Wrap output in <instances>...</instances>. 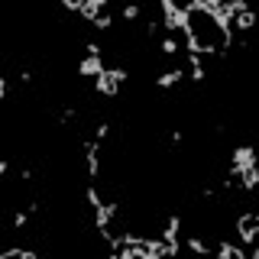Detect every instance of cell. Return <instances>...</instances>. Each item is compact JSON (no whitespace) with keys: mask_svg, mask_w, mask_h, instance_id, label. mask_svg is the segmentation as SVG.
Masks as SVG:
<instances>
[{"mask_svg":"<svg viewBox=\"0 0 259 259\" xmlns=\"http://www.w3.org/2000/svg\"><path fill=\"white\" fill-rule=\"evenodd\" d=\"M101 71H104V52H101V46H97V42H88L84 59L78 62V75L81 78H97Z\"/></svg>","mask_w":259,"mask_h":259,"instance_id":"cell-1","label":"cell"},{"mask_svg":"<svg viewBox=\"0 0 259 259\" xmlns=\"http://www.w3.org/2000/svg\"><path fill=\"white\" fill-rule=\"evenodd\" d=\"M237 233H240V240L249 246V256H259V249H256V233H259V217L256 214H243L240 221H237Z\"/></svg>","mask_w":259,"mask_h":259,"instance_id":"cell-2","label":"cell"},{"mask_svg":"<svg viewBox=\"0 0 259 259\" xmlns=\"http://www.w3.org/2000/svg\"><path fill=\"white\" fill-rule=\"evenodd\" d=\"M113 214H117V204H113V201H104L101 207H94V227L97 230H110Z\"/></svg>","mask_w":259,"mask_h":259,"instance_id":"cell-3","label":"cell"},{"mask_svg":"<svg viewBox=\"0 0 259 259\" xmlns=\"http://www.w3.org/2000/svg\"><path fill=\"white\" fill-rule=\"evenodd\" d=\"M256 23V16H253V10H240V13H233L230 16V32L237 29V32H246L249 26Z\"/></svg>","mask_w":259,"mask_h":259,"instance_id":"cell-4","label":"cell"},{"mask_svg":"<svg viewBox=\"0 0 259 259\" xmlns=\"http://www.w3.org/2000/svg\"><path fill=\"white\" fill-rule=\"evenodd\" d=\"M101 13H107V0H88V4H81V16L84 20H97Z\"/></svg>","mask_w":259,"mask_h":259,"instance_id":"cell-5","label":"cell"},{"mask_svg":"<svg viewBox=\"0 0 259 259\" xmlns=\"http://www.w3.org/2000/svg\"><path fill=\"white\" fill-rule=\"evenodd\" d=\"M182 78H185L182 68H168V71H162V75L156 78V88H175Z\"/></svg>","mask_w":259,"mask_h":259,"instance_id":"cell-6","label":"cell"},{"mask_svg":"<svg viewBox=\"0 0 259 259\" xmlns=\"http://www.w3.org/2000/svg\"><path fill=\"white\" fill-rule=\"evenodd\" d=\"M217 256L221 259H246V253H243L240 246H233V243H217Z\"/></svg>","mask_w":259,"mask_h":259,"instance_id":"cell-7","label":"cell"},{"mask_svg":"<svg viewBox=\"0 0 259 259\" xmlns=\"http://www.w3.org/2000/svg\"><path fill=\"white\" fill-rule=\"evenodd\" d=\"M185 246H188L191 253H198V256H207L210 253V246H207L204 240H198V237H188V240H185Z\"/></svg>","mask_w":259,"mask_h":259,"instance_id":"cell-8","label":"cell"},{"mask_svg":"<svg viewBox=\"0 0 259 259\" xmlns=\"http://www.w3.org/2000/svg\"><path fill=\"white\" fill-rule=\"evenodd\" d=\"M120 16H123L126 23H136V20L143 16V7H136V4H126V7H123V13H120Z\"/></svg>","mask_w":259,"mask_h":259,"instance_id":"cell-9","label":"cell"},{"mask_svg":"<svg viewBox=\"0 0 259 259\" xmlns=\"http://www.w3.org/2000/svg\"><path fill=\"white\" fill-rule=\"evenodd\" d=\"M91 26L104 32V29H110V26H113V16H110V13H101V16H97V20L91 23Z\"/></svg>","mask_w":259,"mask_h":259,"instance_id":"cell-10","label":"cell"},{"mask_svg":"<svg viewBox=\"0 0 259 259\" xmlns=\"http://www.w3.org/2000/svg\"><path fill=\"white\" fill-rule=\"evenodd\" d=\"M26 224H29V210H16V214H13V227H16V230H23Z\"/></svg>","mask_w":259,"mask_h":259,"instance_id":"cell-11","label":"cell"},{"mask_svg":"<svg viewBox=\"0 0 259 259\" xmlns=\"http://www.w3.org/2000/svg\"><path fill=\"white\" fill-rule=\"evenodd\" d=\"M107 133H110L107 120H104V123H97V126H94V140H97V143H104V140H107Z\"/></svg>","mask_w":259,"mask_h":259,"instance_id":"cell-12","label":"cell"},{"mask_svg":"<svg viewBox=\"0 0 259 259\" xmlns=\"http://www.w3.org/2000/svg\"><path fill=\"white\" fill-rule=\"evenodd\" d=\"M65 10H71V13H81V0H65Z\"/></svg>","mask_w":259,"mask_h":259,"instance_id":"cell-13","label":"cell"},{"mask_svg":"<svg viewBox=\"0 0 259 259\" xmlns=\"http://www.w3.org/2000/svg\"><path fill=\"white\" fill-rule=\"evenodd\" d=\"M10 94V78H0V97Z\"/></svg>","mask_w":259,"mask_h":259,"instance_id":"cell-14","label":"cell"},{"mask_svg":"<svg viewBox=\"0 0 259 259\" xmlns=\"http://www.w3.org/2000/svg\"><path fill=\"white\" fill-rule=\"evenodd\" d=\"M20 81H23V84H29V81H32V71L23 68V71H20Z\"/></svg>","mask_w":259,"mask_h":259,"instance_id":"cell-15","label":"cell"},{"mask_svg":"<svg viewBox=\"0 0 259 259\" xmlns=\"http://www.w3.org/2000/svg\"><path fill=\"white\" fill-rule=\"evenodd\" d=\"M4 175H10V162L0 159V178H4Z\"/></svg>","mask_w":259,"mask_h":259,"instance_id":"cell-16","label":"cell"}]
</instances>
